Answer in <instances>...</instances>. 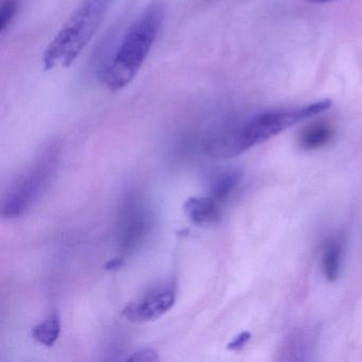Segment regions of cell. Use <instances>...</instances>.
Segmentation results:
<instances>
[{"label": "cell", "mask_w": 362, "mask_h": 362, "mask_svg": "<svg viewBox=\"0 0 362 362\" xmlns=\"http://www.w3.org/2000/svg\"><path fill=\"white\" fill-rule=\"evenodd\" d=\"M332 105V100L324 99L305 107L260 112L240 124L216 133L207 141L205 151L217 160L235 158L291 127L327 111Z\"/></svg>", "instance_id": "1"}, {"label": "cell", "mask_w": 362, "mask_h": 362, "mask_svg": "<svg viewBox=\"0 0 362 362\" xmlns=\"http://www.w3.org/2000/svg\"><path fill=\"white\" fill-rule=\"evenodd\" d=\"M166 16L164 0H152L130 25L115 54L101 71L100 79L111 92L124 90L147 60Z\"/></svg>", "instance_id": "2"}, {"label": "cell", "mask_w": 362, "mask_h": 362, "mask_svg": "<svg viewBox=\"0 0 362 362\" xmlns=\"http://www.w3.org/2000/svg\"><path fill=\"white\" fill-rule=\"evenodd\" d=\"M113 0H83L48 44L42 64L45 71L69 69L100 28Z\"/></svg>", "instance_id": "3"}, {"label": "cell", "mask_w": 362, "mask_h": 362, "mask_svg": "<svg viewBox=\"0 0 362 362\" xmlns=\"http://www.w3.org/2000/svg\"><path fill=\"white\" fill-rule=\"evenodd\" d=\"M58 160L59 149L56 146H50L42 153L37 163L8 192L1 211L4 217L16 219L26 213L49 183L56 171Z\"/></svg>", "instance_id": "4"}, {"label": "cell", "mask_w": 362, "mask_h": 362, "mask_svg": "<svg viewBox=\"0 0 362 362\" xmlns=\"http://www.w3.org/2000/svg\"><path fill=\"white\" fill-rule=\"evenodd\" d=\"M175 291L170 286L152 290L135 302L127 305L122 315L134 323H145L158 319L173 308Z\"/></svg>", "instance_id": "5"}, {"label": "cell", "mask_w": 362, "mask_h": 362, "mask_svg": "<svg viewBox=\"0 0 362 362\" xmlns=\"http://www.w3.org/2000/svg\"><path fill=\"white\" fill-rule=\"evenodd\" d=\"M119 243L124 251H132L145 238L148 219L139 205L130 203L126 207L119 226Z\"/></svg>", "instance_id": "6"}, {"label": "cell", "mask_w": 362, "mask_h": 362, "mask_svg": "<svg viewBox=\"0 0 362 362\" xmlns=\"http://www.w3.org/2000/svg\"><path fill=\"white\" fill-rule=\"evenodd\" d=\"M186 214L197 224L213 223L220 218V203L213 197H192L184 204Z\"/></svg>", "instance_id": "7"}, {"label": "cell", "mask_w": 362, "mask_h": 362, "mask_svg": "<svg viewBox=\"0 0 362 362\" xmlns=\"http://www.w3.org/2000/svg\"><path fill=\"white\" fill-rule=\"evenodd\" d=\"M334 137V129L325 122H317L305 128L298 137L300 148L307 151L317 150L327 145Z\"/></svg>", "instance_id": "8"}, {"label": "cell", "mask_w": 362, "mask_h": 362, "mask_svg": "<svg viewBox=\"0 0 362 362\" xmlns=\"http://www.w3.org/2000/svg\"><path fill=\"white\" fill-rule=\"evenodd\" d=\"M342 241L339 238L330 239L322 254V270L327 281H334L338 279L342 259Z\"/></svg>", "instance_id": "9"}, {"label": "cell", "mask_w": 362, "mask_h": 362, "mask_svg": "<svg viewBox=\"0 0 362 362\" xmlns=\"http://www.w3.org/2000/svg\"><path fill=\"white\" fill-rule=\"evenodd\" d=\"M61 334V321L60 317L57 315H52L42 322L37 324L33 329V337L46 346H52L56 344Z\"/></svg>", "instance_id": "10"}, {"label": "cell", "mask_w": 362, "mask_h": 362, "mask_svg": "<svg viewBox=\"0 0 362 362\" xmlns=\"http://www.w3.org/2000/svg\"><path fill=\"white\" fill-rule=\"evenodd\" d=\"M240 177V173L237 171H228L220 175L213 184L211 197L219 203L223 202L238 186Z\"/></svg>", "instance_id": "11"}, {"label": "cell", "mask_w": 362, "mask_h": 362, "mask_svg": "<svg viewBox=\"0 0 362 362\" xmlns=\"http://www.w3.org/2000/svg\"><path fill=\"white\" fill-rule=\"evenodd\" d=\"M18 0H3L0 6V33H5L11 26L18 13Z\"/></svg>", "instance_id": "12"}, {"label": "cell", "mask_w": 362, "mask_h": 362, "mask_svg": "<svg viewBox=\"0 0 362 362\" xmlns=\"http://www.w3.org/2000/svg\"><path fill=\"white\" fill-rule=\"evenodd\" d=\"M127 360L136 362H156L158 361L160 358H158V353L154 349H146L132 354V356Z\"/></svg>", "instance_id": "13"}, {"label": "cell", "mask_w": 362, "mask_h": 362, "mask_svg": "<svg viewBox=\"0 0 362 362\" xmlns=\"http://www.w3.org/2000/svg\"><path fill=\"white\" fill-rule=\"evenodd\" d=\"M251 339V334L250 332H243L241 334H239L232 342L228 343V349L230 351H239V349H243L245 344H247V341Z\"/></svg>", "instance_id": "14"}, {"label": "cell", "mask_w": 362, "mask_h": 362, "mask_svg": "<svg viewBox=\"0 0 362 362\" xmlns=\"http://www.w3.org/2000/svg\"><path fill=\"white\" fill-rule=\"evenodd\" d=\"M124 262V258L115 257L113 258V259L109 260V262L105 264V268L109 271L117 270V269L122 268Z\"/></svg>", "instance_id": "15"}, {"label": "cell", "mask_w": 362, "mask_h": 362, "mask_svg": "<svg viewBox=\"0 0 362 362\" xmlns=\"http://www.w3.org/2000/svg\"><path fill=\"white\" fill-rule=\"evenodd\" d=\"M304 1L309 4H325L334 1V0H304Z\"/></svg>", "instance_id": "16"}]
</instances>
